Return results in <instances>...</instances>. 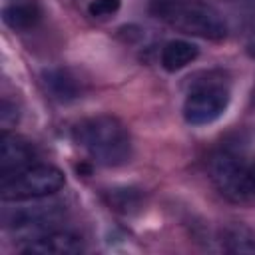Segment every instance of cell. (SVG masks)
<instances>
[{"mask_svg": "<svg viewBox=\"0 0 255 255\" xmlns=\"http://www.w3.org/2000/svg\"><path fill=\"white\" fill-rule=\"evenodd\" d=\"M76 143L100 165L116 167L131 157V137L116 116L86 118L74 128Z\"/></svg>", "mask_w": 255, "mask_h": 255, "instance_id": "cell-1", "label": "cell"}, {"mask_svg": "<svg viewBox=\"0 0 255 255\" xmlns=\"http://www.w3.org/2000/svg\"><path fill=\"white\" fill-rule=\"evenodd\" d=\"M151 14L167 26L205 40H221L227 34L223 16L203 0H151Z\"/></svg>", "mask_w": 255, "mask_h": 255, "instance_id": "cell-2", "label": "cell"}, {"mask_svg": "<svg viewBox=\"0 0 255 255\" xmlns=\"http://www.w3.org/2000/svg\"><path fill=\"white\" fill-rule=\"evenodd\" d=\"M64 187V173L48 163H32L2 177L0 197L4 201H30L48 197Z\"/></svg>", "mask_w": 255, "mask_h": 255, "instance_id": "cell-3", "label": "cell"}, {"mask_svg": "<svg viewBox=\"0 0 255 255\" xmlns=\"http://www.w3.org/2000/svg\"><path fill=\"white\" fill-rule=\"evenodd\" d=\"M209 177L217 191L233 203H247L255 199V187L249 177V163L231 151H217L211 155Z\"/></svg>", "mask_w": 255, "mask_h": 255, "instance_id": "cell-4", "label": "cell"}, {"mask_svg": "<svg viewBox=\"0 0 255 255\" xmlns=\"http://www.w3.org/2000/svg\"><path fill=\"white\" fill-rule=\"evenodd\" d=\"M229 104V92L219 84H203L189 92L183 102V118L191 126L215 122Z\"/></svg>", "mask_w": 255, "mask_h": 255, "instance_id": "cell-5", "label": "cell"}, {"mask_svg": "<svg viewBox=\"0 0 255 255\" xmlns=\"http://www.w3.org/2000/svg\"><path fill=\"white\" fill-rule=\"evenodd\" d=\"M60 217V207L56 203H30L18 205L16 209H4L2 221L8 229L28 231V229H44Z\"/></svg>", "mask_w": 255, "mask_h": 255, "instance_id": "cell-6", "label": "cell"}, {"mask_svg": "<svg viewBox=\"0 0 255 255\" xmlns=\"http://www.w3.org/2000/svg\"><path fill=\"white\" fill-rule=\"evenodd\" d=\"M84 249L82 237L70 231H48L36 235L22 247V253L28 255H74Z\"/></svg>", "mask_w": 255, "mask_h": 255, "instance_id": "cell-7", "label": "cell"}, {"mask_svg": "<svg viewBox=\"0 0 255 255\" xmlns=\"http://www.w3.org/2000/svg\"><path fill=\"white\" fill-rule=\"evenodd\" d=\"M34 147L20 135L4 131L0 137V175L6 177L34 163Z\"/></svg>", "mask_w": 255, "mask_h": 255, "instance_id": "cell-8", "label": "cell"}, {"mask_svg": "<svg viewBox=\"0 0 255 255\" xmlns=\"http://www.w3.org/2000/svg\"><path fill=\"white\" fill-rule=\"evenodd\" d=\"M42 82H44L46 92L58 102H72L80 96V86L76 78L62 68L46 70L42 74Z\"/></svg>", "mask_w": 255, "mask_h": 255, "instance_id": "cell-9", "label": "cell"}, {"mask_svg": "<svg viewBox=\"0 0 255 255\" xmlns=\"http://www.w3.org/2000/svg\"><path fill=\"white\" fill-rule=\"evenodd\" d=\"M199 50L187 40H171L161 50V66L167 72H177L197 58Z\"/></svg>", "mask_w": 255, "mask_h": 255, "instance_id": "cell-10", "label": "cell"}, {"mask_svg": "<svg viewBox=\"0 0 255 255\" xmlns=\"http://www.w3.org/2000/svg\"><path fill=\"white\" fill-rule=\"evenodd\" d=\"M40 18V12L32 0H16L6 4L2 10V20L12 30H28Z\"/></svg>", "mask_w": 255, "mask_h": 255, "instance_id": "cell-11", "label": "cell"}, {"mask_svg": "<svg viewBox=\"0 0 255 255\" xmlns=\"http://www.w3.org/2000/svg\"><path fill=\"white\" fill-rule=\"evenodd\" d=\"M106 201L112 209L120 213H135L143 205V195L135 187H118L106 193Z\"/></svg>", "mask_w": 255, "mask_h": 255, "instance_id": "cell-12", "label": "cell"}, {"mask_svg": "<svg viewBox=\"0 0 255 255\" xmlns=\"http://www.w3.org/2000/svg\"><path fill=\"white\" fill-rule=\"evenodd\" d=\"M227 241L231 243L229 249L233 251H255V243H253V237L247 229L243 227H233L227 231Z\"/></svg>", "mask_w": 255, "mask_h": 255, "instance_id": "cell-13", "label": "cell"}, {"mask_svg": "<svg viewBox=\"0 0 255 255\" xmlns=\"http://www.w3.org/2000/svg\"><path fill=\"white\" fill-rule=\"evenodd\" d=\"M122 0H92L88 4V12L94 18H108L120 10Z\"/></svg>", "mask_w": 255, "mask_h": 255, "instance_id": "cell-14", "label": "cell"}, {"mask_svg": "<svg viewBox=\"0 0 255 255\" xmlns=\"http://www.w3.org/2000/svg\"><path fill=\"white\" fill-rule=\"evenodd\" d=\"M0 120H2V126H4V129H8L10 122H16V120H18V112H16V108H12V106H10V102H8V100H4V102H2Z\"/></svg>", "mask_w": 255, "mask_h": 255, "instance_id": "cell-15", "label": "cell"}, {"mask_svg": "<svg viewBox=\"0 0 255 255\" xmlns=\"http://www.w3.org/2000/svg\"><path fill=\"white\" fill-rule=\"evenodd\" d=\"M249 177H251L253 187H255V161H253V163H249Z\"/></svg>", "mask_w": 255, "mask_h": 255, "instance_id": "cell-16", "label": "cell"}, {"mask_svg": "<svg viewBox=\"0 0 255 255\" xmlns=\"http://www.w3.org/2000/svg\"><path fill=\"white\" fill-rule=\"evenodd\" d=\"M249 54L255 58V44H251V46H249Z\"/></svg>", "mask_w": 255, "mask_h": 255, "instance_id": "cell-17", "label": "cell"}]
</instances>
